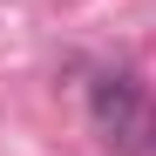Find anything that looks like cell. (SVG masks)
<instances>
[{
    "instance_id": "cell-1",
    "label": "cell",
    "mask_w": 156,
    "mask_h": 156,
    "mask_svg": "<svg viewBox=\"0 0 156 156\" xmlns=\"http://www.w3.org/2000/svg\"><path fill=\"white\" fill-rule=\"evenodd\" d=\"M95 129H102V143L136 149V136H143V88L129 75H102L95 82Z\"/></svg>"
}]
</instances>
